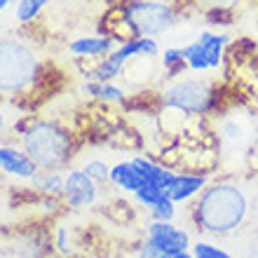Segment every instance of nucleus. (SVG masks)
<instances>
[{
    "label": "nucleus",
    "instance_id": "5",
    "mask_svg": "<svg viewBox=\"0 0 258 258\" xmlns=\"http://www.w3.org/2000/svg\"><path fill=\"white\" fill-rule=\"evenodd\" d=\"M117 10L132 38H160L176 26V10L167 0H127Z\"/></svg>",
    "mask_w": 258,
    "mask_h": 258
},
{
    "label": "nucleus",
    "instance_id": "4",
    "mask_svg": "<svg viewBox=\"0 0 258 258\" xmlns=\"http://www.w3.org/2000/svg\"><path fill=\"white\" fill-rule=\"evenodd\" d=\"M160 103L167 110H176L188 117H200L216 108L218 92L216 85L207 78L181 75V78H171L169 85L160 92Z\"/></svg>",
    "mask_w": 258,
    "mask_h": 258
},
{
    "label": "nucleus",
    "instance_id": "23",
    "mask_svg": "<svg viewBox=\"0 0 258 258\" xmlns=\"http://www.w3.org/2000/svg\"><path fill=\"white\" fill-rule=\"evenodd\" d=\"M167 258H195V253L188 249V251H178V253H171V256H167Z\"/></svg>",
    "mask_w": 258,
    "mask_h": 258
},
{
    "label": "nucleus",
    "instance_id": "16",
    "mask_svg": "<svg viewBox=\"0 0 258 258\" xmlns=\"http://www.w3.org/2000/svg\"><path fill=\"white\" fill-rule=\"evenodd\" d=\"M162 71L167 78H178V73L185 68V59H183V52L181 47H167L162 49Z\"/></svg>",
    "mask_w": 258,
    "mask_h": 258
},
{
    "label": "nucleus",
    "instance_id": "24",
    "mask_svg": "<svg viewBox=\"0 0 258 258\" xmlns=\"http://www.w3.org/2000/svg\"><path fill=\"white\" fill-rule=\"evenodd\" d=\"M10 5H12V0H0V12H3V10H7Z\"/></svg>",
    "mask_w": 258,
    "mask_h": 258
},
{
    "label": "nucleus",
    "instance_id": "21",
    "mask_svg": "<svg viewBox=\"0 0 258 258\" xmlns=\"http://www.w3.org/2000/svg\"><path fill=\"white\" fill-rule=\"evenodd\" d=\"M96 99L106 103H122L127 99V92L122 87H117L115 82H101V89H99Z\"/></svg>",
    "mask_w": 258,
    "mask_h": 258
},
{
    "label": "nucleus",
    "instance_id": "7",
    "mask_svg": "<svg viewBox=\"0 0 258 258\" xmlns=\"http://www.w3.org/2000/svg\"><path fill=\"white\" fill-rule=\"evenodd\" d=\"M61 200L71 207V209L92 207V204H96V200H99V183H94L82 169L68 171Z\"/></svg>",
    "mask_w": 258,
    "mask_h": 258
},
{
    "label": "nucleus",
    "instance_id": "12",
    "mask_svg": "<svg viewBox=\"0 0 258 258\" xmlns=\"http://www.w3.org/2000/svg\"><path fill=\"white\" fill-rule=\"evenodd\" d=\"M110 183L115 185V188H120L122 192L134 195L146 181H143V176L134 167V162H132V160H124V162H117L110 167Z\"/></svg>",
    "mask_w": 258,
    "mask_h": 258
},
{
    "label": "nucleus",
    "instance_id": "20",
    "mask_svg": "<svg viewBox=\"0 0 258 258\" xmlns=\"http://www.w3.org/2000/svg\"><path fill=\"white\" fill-rule=\"evenodd\" d=\"M148 211H150V218H153V221H174V218H176V202L164 195L162 200H160L155 207H150Z\"/></svg>",
    "mask_w": 258,
    "mask_h": 258
},
{
    "label": "nucleus",
    "instance_id": "6",
    "mask_svg": "<svg viewBox=\"0 0 258 258\" xmlns=\"http://www.w3.org/2000/svg\"><path fill=\"white\" fill-rule=\"evenodd\" d=\"M150 249L162 253L164 258L178 251H188L192 246L190 232L178 228L174 221H150L146 225V239H143Z\"/></svg>",
    "mask_w": 258,
    "mask_h": 258
},
{
    "label": "nucleus",
    "instance_id": "17",
    "mask_svg": "<svg viewBox=\"0 0 258 258\" xmlns=\"http://www.w3.org/2000/svg\"><path fill=\"white\" fill-rule=\"evenodd\" d=\"M190 251L195 253V258H235L230 251H225L223 246L214 244V242H204V239L192 242Z\"/></svg>",
    "mask_w": 258,
    "mask_h": 258
},
{
    "label": "nucleus",
    "instance_id": "11",
    "mask_svg": "<svg viewBox=\"0 0 258 258\" xmlns=\"http://www.w3.org/2000/svg\"><path fill=\"white\" fill-rule=\"evenodd\" d=\"M132 162H134V167L139 169V174L143 176L146 183H153V185H157V188H162V190H167V185L176 176V171L171 169V167L157 162V160H153V157H148V155H134Z\"/></svg>",
    "mask_w": 258,
    "mask_h": 258
},
{
    "label": "nucleus",
    "instance_id": "22",
    "mask_svg": "<svg viewBox=\"0 0 258 258\" xmlns=\"http://www.w3.org/2000/svg\"><path fill=\"white\" fill-rule=\"evenodd\" d=\"M56 246H59L61 253H71V239H68L66 228H59V230H56Z\"/></svg>",
    "mask_w": 258,
    "mask_h": 258
},
{
    "label": "nucleus",
    "instance_id": "19",
    "mask_svg": "<svg viewBox=\"0 0 258 258\" xmlns=\"http://www.w3.org/2000/svg\"><path fill=\"white\" fill-rule=\"evenodd\" d=\"M82 171L87 174L94 183H110V167L106 162H101V160H89L85 167H82Z\"/></svg>",
    "mask_w": 258,
    "mask_h": 258
},
{
    "label": "nucleus",
    "instance_id": "15",
    "mask_svg": "<svg viewBox=\"0 0 258 258\" xmlns=\"http://www.w3.org/2000/svg\"><path fill=\"white\" fill-rule=\"evenodd\" d=\"M52 0H19L14 7V17L19 24H31L40 17V12L49 5Z\"/></svg>",
    "mask_w": 258,
    "mask_h": 258
},
{
    "label": "nucleus",
    "instance_id": "9",
    "mask_svg": "<svg viewBox=\"0 0 258 258\" xmlns=\"http://www.w3.org/2000/svg\"><path fill=\"white\" fill-rule=\"evenodd\" d=\"M209 185V174H200V171H176V176L167 185L164 195L174 200L176 204L190 202L200 192Z\"/></svg>",
    "mask_w": 258,
    "mask_h": 258
},
{
    "label": "nucleus",
    "instance_id": "26",
    "mask_svg": "<svg viewBox=\"0 0 258 258\" xmlns=\"http://www.w3.org/2000/svg\"><path fill=\"white\" fill-rule=\"evenodd\" d=\"M0 35H3V19H0Z\"/></svg>",
    "mask_w": 258,
    "mask_h": 258
},
{
    "label": "nucleus",
    "instance_id": "8",
    "mask_svg": "<svg viewBox=\"0 0 258 258\" xmlns=\"http://www.w3.org/2000/svg\"><path fill=\"white\" fill-rule=\"evenodd\" d=\"M0 171L7 176L21 178V181H33L40 174L38 164L28 157L26 150L10 146V143H0Z\"/></svg>",
    "mask_w": 258,
    "mask_h": 258
},
{
    "label": "nucleus",
    "instance_id": "10",
    "mask_svg": "<svg viewBox=\"0 0 258 258\" xmlns=\"http://www.w3.org/2000/svg\"><path fill=\"white\" fill-rule=\"evenodd\" d=\"M117 45L120 42L108 33L82 35V38H75L73 42H68V52L73 56H80V59H94V61H99L103 56H108Z\"/></svg>",
    "mask_w": 258,
    "mask_h": 258
},
{
    "label": "nucleus",
    "instance_id": "13",
    "mask_svg": "<svg viewBox=\"0 0 258 258\" xmlns=\"http://www.w3.org/2000/svg\"><path fill=\"white\" fill-rule=\"evenodd\" d=\"M195 40L202 45L204 54H207V61H209V68L216 71L223 63V52L228 47V42H230V35L214 33V31H200V35H197Z\"/></svg>",
    "mask_w": 258,
    "mask_h": 258
},
{
    "label": "nucleus",
    "instance_id": "25",
    "mask_svg": "<svg viewBox=\"0 0 258 258\" xmlns=\"http://www.w3.org/2000/svg\"><path fill=\"white\" fill-rule=\"evenodd\" d=\"M3 129H5V117H3V113H0V134H3Z\"/></svg>",
    "mask_w": 258,
    "mask_h": 258
},
{
    "label": "nucleus",
    "instance_id": "14",
    "mask_svg": "<svg viewBox=\"0 0 258 258\" xmlns=\"http://www.w3.org/2000/svg\"><path fill=\"white\" fill-rule=\"evenodd\" d=\"M63 183H66V176H61L59 171H40L33 178L35 190H40L42 195H47V197H61Z\"/></svg>",
    "mask_w": 258,
    "mask_h": 258
},
{
    "label": "nucleus",
    "instance_id": "1",
    "mask_svg": "<svg viewBox=\"0 0 258 258\" xmlns=\"http://www.w3.org/2000/svg\"><path fill=\"white\" fill-rule=\"evenodd\" d=\"M249 195L232 181H214L190 204V221L197 232L209 237H228L249 218Z\"/></svg>",
    "mask_w": 258,
    "mask_h": 258
},
{
    "label": "nucleus",
    "instance_id": "18",
    "mask_svg": "<svg viewBox=\"0 0 258 258\" xmlns=\"http://www.w3.org/2000/svg\"><path fill=\"white\" fill-rule=\"evenodd\" d=\"M164 197V190L162 188H157V185H153V183H143L139 190L134 192V200L139 204H143L146 209H150V207H155L160 200Z\"/></svg>",
    "mask_w": 258,
    "mask_h": 258
},
{
    "label": "nucleus",
    "instance_id": "3",
    "mask_svg": "<svg viewBox=\"0 0 258 258\" xmlns=\"http://www.w3.org/2000/svg\"><path fill=\"white\" fill-rule=\"evenodd\" d=\"M21 148L40 171H61L75 155V136L54 120H31L21 134Z\"/></svg>",
    "mask_w": 258,
    "mask_h": 258
},
{
    "label": "nucleus",
    "instance_id": "2",
    "mask_svg": "<svg viewBox=\"0 0 258 258\" xmlns=\"http://www.w3.org/2000/svg\"><path fill=\"white\" fill-rule=\"evenodd\" d=\"M45 66L28 42L0 35V99H21L40 87Z\"/></svg>",
    "mask_w": 258,
    "mask_h": 258
}]
</instances>
